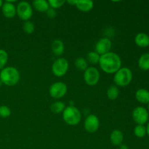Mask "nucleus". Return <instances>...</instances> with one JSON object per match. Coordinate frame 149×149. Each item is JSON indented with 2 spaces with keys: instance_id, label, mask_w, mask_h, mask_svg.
<instances>
[{
  "instance_id": "1",
  "label": "nucleus",
  "mask_w": 149,
  "mask_h": 149,
  "mask_svg": "<svg viewBox=\"0 0 149 149\" xmlns=\"http://www.w3.org/2000/svg\"><path fill=\"white\" fill-rule=\"evenodd\" d=\"M99 65L100 68L107 74H115L122 66L121 58L115 52H109L100 55Z\"/></svg>"
},
{
  "instance_id": "2",
  "label": "nucleus",
  "mask_w": 149,
  "mask_h": 149,
  "mask_svg": "<svg viewBox=\"0 0 149 149\" xmlns=\"http://www.w3.org/2000/svg\"><path fill=\"white\" fill-rule=\"evenodd\" d=\"M20 80L18 70L13 66L5 67L0 72V81L7 86H14Z\"/></svg>"
},
{
  "instance_id": "3",
  "label": "nucleus",
  "mask_w": 149,
  "mask_h": 149,
  "mask_svg": "<svg viewBox=\"0 0 149 149\" xmlns=\"http://www.w3.org/2000/svg\"><path fill=\"white\" fill-rule=\"evenodd\" d=\"M81 115L80 111L74 106L66 107L63 112V119L65 122L71 126L78 125L81 121Z\"/></svg>"
},
{
  "instance_id": "4",
  "label": "nucleus",
  "mask_w": 149,
  "mask_h": 149,
  "mask_svg": "<svg viewBox=\"0 0 149 149\" xmlns=\"http://www.w3.org/2000/svg\"><path fill=\"white\" fill-rule=\"evenodd\" d=\"M132 80V72L129 68L124 67L116 71L113 77V81L116 86L126 87Z\"/></svg>"
},
{
  "instance_id": "5",
  "label": "nucleus",
  "mask_w": 149,
  "mask_h": 149,
  "mask_svg": "<svg viewBox=\"0 0 149 149\" xmlns=\"http://www.w3.org/2000/svg\"><path fill=\"white\" fill-rule=\"evenodd\" d=\"M16 12L18 17L21 20L27 21L33 15L32 6L27 1H20L16 7Z\"/></svg>"
},
{
  "instance_id": "6",
  "label": "nucleus",
  "mask_w": 149,
  "mask_h": 149,
  "mask_svg": "<svg viewBox=\"0 0 149 149\" xmlns=\"http://www.w3.org/2000/svg\"><path fill=\"white\" fill-rule=\"evenodd\" d=\"M68 62L65 58H58L54 61L52 65V73L58 77H63L68 70Z\"/></svg>"
},
{
  "instance_id": "7",
  "label": "nucleus",
  "mask_w": 149,
  "mask_h": 149,
  "mask_svg": "<svg viewBox=\"0 0 149 149\" xmlns=\"http://www.w3.org/2000/svg\"><path fill=\"white\" fill-rule=\"evenodd\" d=\"M132 119L138 125H144L148 121L149 114L146 109L142 106H138L132 111Z\"/></svg>"
},
{
  "instance_id": "8",
  "label": "nucleus",
  "mask_w": 149,
  "mask_h": 149,
  "mask_svg": "<svg viewBox=\"0 0 149 149\" xmlns=\"http://www.w3.org/2000/svg\"><path fill=\"white\" fill-rule=\"evenodd\" d=\"M67 90V85L63 82H55L52 84L50 86L49 89V93L50 96L53 98L55 99H59L65 96L66 94Z\"/></svg>"
},
{
  "instance_id": "9",
  "label": "nucleus",
  "mask_w": 149,
  "mask_h": 149,
  "mask_svg": "<svg viewBox=\"0 0 149 149\" xmlns=\"http://www.w3.org/2000/svg\"><path fill=\"white\" fill-rule=\"evenodd\" d=\"M84 81L90 86H94L98 83L100 73L95 67H88L84 73Z\"/></svg>"
},
{
  "instance_id": "10",
  "label": "nucleus",
  "mask_w": 149,
  "mask_h": 149,
  "mask_svg": "<svg viewBox=\"0 0 149 149\" xmlns=\"http://www.w3.org/2000/svg\"><path fill=\"white\" fill-rule=\"evenodd\" d=\"M84 126L88 132H90V133L95 132L100 126V121H99L98 117L95 114L89 115L84 120Z\"/></svg>"
},
{
  "instance_id": "11",
  "label": "nucleus",
  "mask_w": 149,
  "mask_h": 149,
  "mask_svg": "<svg viewBox=\"0 0 149 149\" xmlns=\"http://www.w3.org/2000/svg\"><path fill=\"white\" fill-rule=\"evenodd\" d=\"M111 46V41L109 38H102L96 44L95 52L99 55H103L110 52Z\"/></svg>"
},
{
  "instance_id": "12",
  "label": "nucleus",
  "mask_w": 149,
  "mask_h": 149,
  "mask_svg": "<svg viewBox=\"0 0 149 149\" xmlns=\"http://www.w3.org/2000/svg\"><path fill=\"white\" fill-rule=\"evenodd\" d=\"M3 15L7 18H13L17 14L16 7L12 2L6 1L1 7Z\"/></svg>"
},
{
  "instance_id": "13",
  "label": "nucleus",
  "mask_w": 149,
  "mask_h": 149,
  "mask_svg": "<svg viewBox=\"0 0 149 149\" xmlns=\"http://www.w3.org/2000/svg\"><path fill=\"white\" fill-rule=\"evenodd\" d=\"M110 140L111 143L115 146H119L122 144L124 141V135L122 131L119 130H114L112 131L110 135Z\"/></svg>"
},
{
  "instance_id": "14",
  "label": "nucleus",
  "mask_w": 149,
  "mask_h": 149,
  "mask_svg": "<svg viewBox=\"0 0 149 149\" xmlns=\"http://www.w3.org/2000/svg\"><path fill=\"white\" fill-rule=\"evenodd\" d=\"M75 6L80 11L87 13L93 8L94 2L90 0H79V1H76Z\"/></svg>"
},
{
  "instance_id": "15",
  "label": "nucleus",
  "mask_w": 149,
  "mask_h": 149,
  "mask_svg": "<svg viewBox=\"0 0 149 149\" xmlns=\"http://www.w3.org/2000/svg\"><path fill=\"white\" fill-rule=\"evenodd\" d=\"M135 42L140 47H147L149 46V36L146 33H138L135 38Z\"/></svg>"
},
{
  "instance_id": "16",
  "label": "nucleus",
  "mask_w": 149,
  "mask_h": 149,
  "mask_svg": "<svg viewBox=\"0 0 149 149\" xmlns=\"http://www.w3.org/2000/svg\"><path fill=\"white\" fill-rule=\"evenodd\" d=\"M135 98L141 103H149V91L146 89H139L135 93Z\"/></svg>"
},
{
  "instance_id": "17",
  "label": "nucleus",
  "mask_w": 149,
  "mask_h": 149,
  "mask_svg": "<svg viewBox=\"0 0 149 149\" xmlns=\"http://www.w3.org/2000/svg\"><path fill=\"white\" fill-rule=\"evenodd\" d=\"M51 49H52V52L57 56H60L62 55L64 52V44L61 39H55L52 42L51 45Z\"/></svg>"
},
{
  "instance_id": "18",
  "label": "nucleus",
  "mask_w": 149,
  "mask_h": 149,
  "mask_svg": "<svg viewBox=\"0 0 149 149\" xmlns=\"http://www.w3.org/2000/svg\"><path fill=\"white\" fill-rule=\"evenodd\" d=\"M33 7L36 11L40 13H46L49 8L48 1L45 0H35L33 1Z\"/></svg>"
},
{
  "instance_id": "19",
  "label": "nucleus",
  "mask_w": 149,
  "mask_h": 149,
  "mask_svg": "<svg viewBox=\"0 0 149 149\" xmlns=\"http://www.w3.org/2000/svg\"><path fill=\"white\" fill-rule=\"evenodd\" d=\"M138 66L143 71L149 70V53L143 54L138 60Z\"/></svg>"
},
{
  "instance_id": "20",
  "label": "nucleus",
  "mask_w": 149,
  "mask_h": 149,
  "mask_svg": "<svg viewBox=\"0 0 149 149\" xmlns=\"http://www.w3.org/2000/svg\"><path fill=\"white\" fill-rule=\"evenodd\" d=\"M119 90L116 85H111L107 90V97L109 100H114L119 97Z\"/></svg>"
},
{
  "instance_id": "21",
  "label": "nucleus",
  "mask_w": 149,
  "mask_h": 149,
  "mask_svg": "<svg viewBox=\"0 0 149 149\" xmlns=\"http://www.w3.org/2000/svg\"><path fill=\"white\" fill-rule=\"evenodd\" d=\"M65 103L61 101H56L52 103L50 106L51 111L55 113H60L63 112V111L65 109Z\"/></svg>"
},
{
  "instance_id": "22",
  "label": "nucleus",
  "mask_w": 149,
  "mask_h": 149,
  "mask_svg": "<svg viewBox=\"0 0 149 149\" xmlns=\"http://www.w3.org/2000/svg\"><path fill=\"white\" fill-rule=\"evenodd\" d=\"M75 65L77 67V69L80 70V71H86L87 68H88V64L86 60L83 58H78L76 59L75 61Z\"/></svg>"
},
{
  "instance_id": "23",
  "label": "nucleus",
  "mask_w": 149,
  "mask_h": 149,
  "mask_svg": "<svg viewBox=\"0 0 149 149\" xmlns=\"http://www.w3.org/2000/svg\"><path fill=\"white\" fill-rule=\"evenodd\" d=\"M134 134L135 136L139 138H143L147 134L146 127L144 125H137L134 129Z\"/></svg>"
},
{
  "instance_id": "24",
  "label": "nucleus",
  "mask_w": 149,
  "mask_h": 149,
  "mask_svg": "<svg viewBox=\"0 0 149 149\" xmlns=\"http://www.w3.org/2000/svg\"><path fill=\"white\" fill-rule=\"evenodd\" d=\"M87 61H89V63L93 65H95V64L98 63L99 61H100V55L97 54L96 52H90L87 54Z\"/></svg>"
},
{
  "instance_id": "25",
  "label": "nucleus",
  "mask_w": 149,
  "mask_h": 149,
  "mask_svg": "<svg viewBox=\"0 0 149 149\" xmlns=\"http://www.w3.org/2000/svg\"><path fill=\"white\" fill-rule=\"evenodd\" d=\"M8 61V54L4 49H0V69L5 68Z\"/></svg>"
},
{
  "instance_id": "26",
  "label": "nucleus",
  "mask_w": 149,
  "mask_h": 149,
  "mask_svg": "<svg viewBox=\"0 0 149 149\" xmlns=\"http://www.w3.org/2000/svg\"><path fill=\"white\" fill-rule=\"evenodd\" d=\"M23 31H24L26 33H28V34H31V33H32L33 31H34L35 26H34V24H33L31 21H30V20H27V21H26L24 23H23Z\"/></svg>"
},
{
  "instance_id": "27",
  "label": "nucleus",
  "mask_w": 149,
  "mask_h": 149,
  "mask_svg": "<svg viewBox=\"0 0 149 149\" xmlns=\"http://www.w3.org/2000/svg\"><path fill=\"white\" fill-rule=\"evenodd\" d=\"M65 3V0H49L48 4L51 8L53 9H58L64 5Z\"/></svg>"
},
{
  "instance_id": "28",
  "label": "nucleus",
  "mask_w": 149,
  "mask_h": 149,
  "mask_svg": "<svg viewBox=\"0 0 149 149\" xmlns=\"http://www.w3.org/2000/svg\"><path fill=\"white\" fill-rule=\"evenodd\" d=\"M11 115V110L7 106H0V117L7 118Z\"/></svg>"
},
{
  "instance_id": "29",
  "label": "nucleus",
  "mask_w": 149,
  "mask_h": 149,
  "mask_svg": "<svg viewBox=\"0 0 149 149\" xmlns=\"http://www.w3.org/2000/svg\"><path fill=\"white\" fill-rule=\"evenodd\" d=\"M46 13H47V16L49 17V18H54L57 15V13L56 11H55V9L51 8V7H49V8L48 9V10L46 12Z\"/></svg>"
},
{
  "instance_id": "30",
  "label": "nucleus",
  "mask_w": 149,
  "mask_h": 149,
  "mask_svg": "<svg viewBox=\"0 0 149 149\" xmlns=\"http://www.w3.org/2000/svg\"><path fill=\"white\" fill-rule=\"evenodd\" d=\"M119 149H129V147H128L126 144L122 143V145L119 146Z\"/></svg>"
},
{
  "instance_id": "31",
  "label": "nucleus",
  "mask_w": 149,
  "mask_h": 149,
  "mask_svg": "<svg viewBox=\"0 0 149 149\" xmlns=\"http://www.w3.org/2000/svg\"><path fill=\"white\" fill-rule=\"evenodd\" d=\"M67 2L68 3V4H74V5H75V3H76V1H74V0H73V1H67Z\"/></svg>"
},
{
  "instance_id": "32",
  "label": "nucleus",
  "mask_w": 149,
  "mask_h": 149,
  "mask_svg": "<svg viewBox=\"0 0 149 149\" xmlns=\"http://www.w3.org/2000/svg\"><path fill=\"white\" fill-rule=\"evenodd\" d=\"M146 132H147V135L149 136V122L148 123V125H147V127H146Z\"/></svg>"
},
{
  "instance_id": "33",
  "label": "nucleus",
  "mask_w": 149,
  "mask_h": 149,
  "mask_svg": "<svg viewBox=\"0 0 149 149\" xmlns=\"http://www.w3.org/2000/svg\"><path fill=\"white\" fill-rule=\"evenodd\" d=\"M3 4H4V3H3V1H1V0H0V8H1V7H2Z\"/></svg>"
},
{
  "instance_id": "34",
  "label": "nucleus",
  "mask_w": 149,
  "mask_h": 149,
  "mask_svg": "<svg viewBox=\"0 0 149 149\" xmlns=\"http://www.w3.org/2000/svg\"><path fill=\"white\" fill-rule=\"evenodd\" d=\"M148 111H149V103H148Z\"/></svg>"
}]
</instances>
